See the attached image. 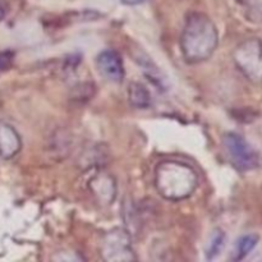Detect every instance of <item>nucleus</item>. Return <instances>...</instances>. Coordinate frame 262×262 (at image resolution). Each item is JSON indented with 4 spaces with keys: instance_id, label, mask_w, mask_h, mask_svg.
Listing matches in <instances>:
<instances>
[{
    "instance_id": "nucleus-11",
    "label": "nucleus",
    "mask_w": 262,
    "mask_h": 262,
    "mask_svg": "<svg viewBox=\"0 0 262 262\" xmlns=\"http://www.w3.org/2000/svg\"><path fill=\"white\" fill-rule=\"evenodd\" d=\"M260 237L257 234H246L243 237H241L238 239L237 245H235L234 250V256H233V260L234 261H241L243 258L247 257L251 252L256 248Z\"/></svg>"
},
{
    "instance_id": "nucleus-2",
    "label": "nucleus",
    "mask_w": 262,
    "mask_h": 262,
    "mask_svg": "<svg viewBox=\"0 0 262 262\" xmlns=\"http://www.w3.org/2000/svg\"><path fill=\"white\" fill-rule=\"evenodd\" d=\"M155 187L163 199L182 201L194 193L199 186V174L193 166L181 160H164L155 169Z\"/></svg>"
},
{
    "instance_id": "nucleus-1",
    "label": "nucleus",
    "mask_w": 262,
    "mask_h": 262,
    "mask_svg": "<svg viewBox=\"0 0 262 262\" xmlns=\"http://www.w3.org/2000/svg\"><path fill=\"white\" fill-rule=\"evenodd\" d=\"M219 43V32L215 23L202 13H191L186 18L181 36V51L188 64L206 61Z\"/></svg>"
},
{
    "instance_id": "nucleus-5",
    "label": "nucleus",
    "mask_w": 262,
    "mask_h": 262,
    "mask_svg": "<svg viewBox=\"0 0 262 262\" xmlns=\"http://www.w3.org/2000/svg\"><path fill=\"white\" fill-rule=\"evenodd\" d=\"M101 256L105 261H136L130 234L123 228H115L104 235Z\"/></svg>"
},
{
    "instance_id": "nucleus-12",
    "label": "nucleus",
    "mask_w": 262,
    "mask_h": 262,
    "mask_svg": "<svg viewBox=\"0 0 262 262\" xmlns=\"http://www.w3.org/2000/svg\"><path fill=\"white\" fill-rule=\"evenodd\" d=\"M250 22L262 25V0H238Z\"/></svg>"
},
{
    "instance_id": "nucleus-6",
    "label": "nucleus",
    "mask_w": 262,
    "mask_h": 262,
    "mask_svg": "<svg viewBox=\"0 0 262 262\" xmlns=\"http://www.w3.org/2000/svg\"><path fill=\"white\" fill-rule=\"evenodd\" d=\"M97 68L102 74V77L110 82L119 83L124 78V67H123V60L119 54L112 49L101 51L97 55L96 59Z\"/></svg>"
},
{
    "instance_id": "nucleus-13",
    "label": "nucleus",
    "mask_w": 262,
    "mask_h": 262,
    "mask_svg": "<svg viewBox=\"0 0 262 262\" xmlns=\"http://www.w3.org/2000/svg\"><path fill=\"white\" fill-rule=\"evenodd\" d=\"M225 246V233L223 230L216 229L212 232L210 235L209 243L206 247V258L207 260H212V258L217 257L222 252V250Z\"/></svg>"
},
{
    "instance_id": "nucleus-15",
    "label": "nucleus",
    "mask_w": 262,
    "mask_h": 262,
    "mask_svg": "<svg viewBox=\"0 0 262 262\" xmlns=\"http://www.w3.org/2000/svg\"><path fill=\"white\" fill-rule=\"evenodd\" d=\"M120 2L125 5H138V4H142V3H145L146 0H120Z\"/></svg>"
},
{
    "instance_id": "nucleus-9",
    "label": "nucleus",
    "mask_w": 262,
    "mask_h": 262,
    "mask_svg": "<svg viewBox=\"0 0 262 262\" xmlns=\"http://www.w3.org/2000/svg\"><path fill=\"white\" fill-rule=\"evenodd\" d=\"M137 58H140L137 61H138V64H140L141 68L143 69V72H145L146 76H147V78L150 79V81L152 82L156 87H158V89H160V90L166 89L165 77L163 76V73L160 72V69H159L158 67L152 63V60H150L147 56H137Z\"/></svg>"
},
{
    "instance_id": "nucleus-14",
    "label": "nucleus",
    "mask_w": 262,
    "mask_h": 262,
    "mask_svg": "<svg viewBox=\"0 0 262 262\" xmlns=\"http://www.w3.org/2000/svg\"><path fill=\"white\" fill-rule=\"evenodd\" d=\"M13 61V53L12 51H3L0 53V73L4 72L10 67Z\"/></svg>"
},
{
    "instance_id": "nucleus-8",
    "label": "nucleus",
    "mask_w": 262,
    "mask_h": 262,
    "mask_svg": "<svg viewBox=\"0 0 262 262\" xmlns=\"http://www.w3.org/2000/svg\"><path fill=\"white\" fill-rule=\"evenodd\" d=\"M90 188L94 192L96 199L102 204H113L117 194V186L113 177L109 174L99 173L90 182Z\"/></svg>"
},
{
    "instance_id": "nucleus-3",
    "label": "nucleus",
    "mask_w": 262,
    "mask_h": 262,
    "mask_svg": "<svg viewBox=\"0 0 262 262\" xmlns=\"http://www.w3.org/2000/svg\"><path fill=\"white\" fill-rule=\"evenodd\" d=\"M233 61L250 82L262 83V41L251 37L242 41L233 51Z\"/></svg>"
},
{
    "instance_id": "nucleus-4",
    "label": "nucleus",
    "mask_w": 262,
    "mask_h": 262,
    "mask_svg": "<svg viewBox=\"0 0 262 262\" xmlns=\"http://www.w3.org/2000/svg\"><path fill=\"white\" fill-rule=\"evenodd\" d=\"M223 147L230 164L238 171H252L260 166L258 152L238 133H225L223 136Z\"/></svg>"
},
{
    "instance_id": "nucleus-10",
    "label": "nucleus",
    "mask_w": 262,
    "mask_h": 262,
    "mask_svg": "<svg viewBox=\"0 0 262 262\" xmlns=\"http://www.w3.org/2000/svg\"><path fill=\"white\" fill-rule=\"evenodd\" d=\"M129 101L137 109H147L151 105L150 92L143 84L135 82L129 86Z\"/></svg>"
},
{
    "instance_id": "nucleus-7",
    "label": "nucleus",
    "mask_w": 262,
    "mask_h": 262,
    "mask_svg": "<svg viewBox=\"0 0 262 262\" xmlns=\"http://www.w3.org/2000/svg\"><path fill=\"white\" fill-rule=\"evenodd\" d=\"M22 148L19 133L13 125L0 119V156L3 159H13Z\"/></svg>"
}]
</instances>
